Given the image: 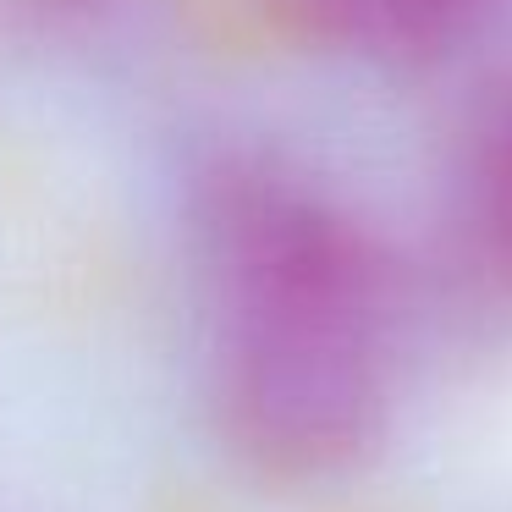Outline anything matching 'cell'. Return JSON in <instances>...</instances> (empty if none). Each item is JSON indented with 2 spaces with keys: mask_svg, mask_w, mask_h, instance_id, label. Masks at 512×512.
Masks as SVG:
<instances>
[{
  "mask_svg": "<svg viewBox=\"0 0 512 512\" xmlns=\"http://www.w3.org/2000/svg\"><path fill=\"white\" fill-rule=\"evenodd\" d=\"M215 397L276 474H331L386 408L380 287L358 232L287 166L221 155L193 188Z\"/></svg>",
  "mask_w": 512,
  "mask_h": 512,
  "instance_id": "6da1fadb",
  "label": "cell"
},
{
  "mask_svg": "<svg viewBox=\"0 0 512 512\" xmlns=\"http://www.w3.org/2000/svg\"><path fill=\"white\" fill-rule=\"evenodd\" d=\"M479 0H265V12L298 39L364 56H419L457 34Z\"/></svg>",
  "mask_w": 512,
  "mask_h": 512,
  "instance_id": "7a4b0ae2",
  "label": "cell"
},
{
  "mask_svg": "<svg viewBox=\"0 0 512 512\" xmlns=\"http://www.w3.org/2000/svg\"><path fill=\"white\" fill-rule=\"evenodd\" d=\"M155 0H0V39L17 50H111Z\"/></svg>",
  "mask_w": 512,
  "mask_h": 512,
  "instance_id": "3957f363",
  "label": "cell"
},
{
  "mask_svg": "<svg viewBox=\"0 0 512 512\" xmlns=\"http://www.w3.org/2000/svg\"><path fill=\"white\" fill-rule=\"evenodd\" d=\"M474 199H479V221L490 226L496 248L512 259V105L485 127V138H479Z\"/></svg>",
  "mask_w": 512,
  "mask_h": 512,
  "instance_id": "277c9868",
  "label": "cell"
}]
</instances>
